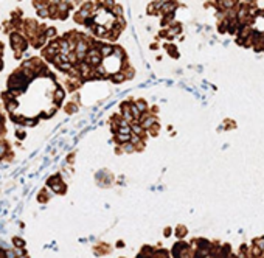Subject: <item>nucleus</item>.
Wrapping results in <instances>:
<instances>
[{"label":"nucleus","instance_id":"f257e3e1","mask_svg":"<svg viewBox=\"0 0 264 258\" xmlns=\"http://www.w3.org/2000/svg\"><path fill=\"white\" fill-rule=\"evenodd\" d=\"M78 70H79V73H81V76L82 78H87V76H89L90 73H92V67L87 62H79V67H78Z\"/></svg>","mask_w":264,"mask_h":258},{"label":"nucleus","instance_id":"f03ea898","mask_svg":"<svg viewBox=\"0 0 264 258\" xmlns=\"http://www.w3.org/2000/svg\"><path fill=\"white\" fill-rule=\"evenodd\" d=\"M98 50H100V54H101V58L104 56H111V54L113 53V47L112 45H100V48H98Z\"/></svg>","mask_w":264,"mask_h":258},{"label":"nucleus","instance_id":"7ed1b4c3","mask_svg":"<svg viewBox=\"0 0 264 258\" xmlns=\"http://www.w3.org/2000/svg\"><path fill=\"white\" fill-rule=\"evenodd\" d=\"M131 131H132V132H134L135 135H138V137H140L143 132H145V129H143L141 126H140V123H138V124H137V123H134V124L131 126Z\"/></svg>","mask_w":264,"mask_h":258},{"label":"nucleus","instance_id":"20e7f679","mask_svg":"<svg viewBox=\"0 0 264 258\" xmlns=\"http://www.w3.org/2000/svg\"><path fill=\"white\" fill-rule=\"evenodd\" d=\"M44 36H45V39H51V37L56 36V30L54 28H45V31H44Z\"/></svg>","mask_w":264,"mask_h":258},{"label":"nucleus","instance_id":"39448f33","mask_svg":"<svg viewBox=\"0 0 264 258\" xmlns=\"http://www.w3.org/2000/svg\"><path fill=\"white\" fill-rule=\"evenodd\" d=\"M95 33H96L98 36H106V34H107V30L104 28L103 25H96V26H95Z\"/></svg>","mask_w":264,"mask_h":258},{"label":"nucleus","instance_id":"423d86ee","mask_svg":"<svg viewBox=\"0 0 264 258\" xmlns=\"http://www.w3.org/2000/svg\"><path fill=\"white\" fill-rule=\"evenodd\" d=\"M48 3H50V2H34V8L39 9V11H41V9H45V8L50 6Z\"/></svg>","mask_w":264,"mask_h":258},{"label":"nucleus","instance_id":"0eeeda50","mask_svg":"<svg viewBox=\"0 0 264 258\" xmlns=\"http://www.w3.org/2000/svg\"><path fill=\"white\" fill-rule=\"evenodd\" d=\"M124 78H126V75H123V73L112 75V81H115V83H121V81H124Z\"/></svg>","mask_w":264,"mask_h":258},{"label":"nucleus","instance_id":"6e6552de","mask_svg":"<svg viewBox=\"0 0 264 258\" xmlns=\"http://www.w3.org/2000/svg\"><path fill=\"white\" fill-rule=\"evenodd\" d=\"M135 107L140 111V114H143V112L146 111V104H145V101H137V103H135Z\"/></svg>","mask_w":264,"mask_h":258},{"label":"nucleus","instance_id":"1a4fd4ad","mask_svg":"<svg viewBox=\"0 0 264 258\" xmlns=\"http://www.w3.org/2000/svg\"><path fill=\"white\" fill-rule=\"evenodd\" d=\"M62 98H64V90H62V89H58L56 92H54V100H56V101H61Z\"/></svg>","mask_w":264,"mask_h":258},{"label":"nucleus","instance_id":"9d476101","mask_svg":"<svg viewBox=\"0 0 264 258\" xmlns=\"http://www.w3.org/2000/svg\"><path fill=\"white\" fill-rule=\"evenodd\" d=\"M59 69L61 70H64V72H70V69L73 67V65H71L70 62H64V64H61V65H58Z\"/></svg>","mask_w":264,"mask_h":258},{"label":"nucleus","instance_id":"9b49d317","mask_svg":"<svg viewBox=\"0 0 264 258\" xmlns=\"http://www.w3.org/2000/svg\"><path fill=\"white\" fill-rule=\"evenodd\" d=\"M13 243H14L16 246H17L19 249H24V246H25V243H24V241H22L20 238H14V239H13Z\"/></svg>","mask_w":264,"mask_h":258},{"label":"nucleus","instance_id":"f8f14e48","mask_svg":"<svg viewBox=\"0 0 264 258\" xmlns=\"http://www.w3.org/2000/svg\"><path fill=\"white\" fill-rule=\"evenodd\" d=\"M123 149H124V151H129V152H131V151H134V149H135V146L128 142V143H124V145H123Z\"/></svg>","mask_w":264,"mask_h":258},{"label":"nucleus","instance_id":"ddd939ff","mask_svg":"<svg viewBox=\"0 0 264 258\" xmlns=\"http://www.w3.org/2000/svg\"><path fill=\"white\" fill-rule=\"evenodd\" d=\"M16 107H17V103H16V101H8V111L9 112H13Z\"/></svg>","mask_w":264,"mask_h":258},{"label":"nucleus","instance_id":"4468645a","mask_svg":"<svg viewBox=\"0 0 264 258\" xmlns=\"http://www.w3.org/2000/svg\"><path fill=\"white\" fill-rule=\"evenodd\" d=\"M95 73H96V75H104V73H106V70H104V67H103V65H96V69H95Z\"/></svg>","mask_w":264,"mask_h":258},{"label":"nucleus","instance_id":"2eb2a0df","mask_svg":"<svg viewBox=\"0 0 264 258\" xmlns=\"http://www.w3.org/2000/svg\"><path fill=\"white\" fill-rule=\"evenodd\" d=\"M39 16H41V17H50V13H48V8H45V9H41V11H39Z\"/></svg>","mask_w":264,"mask_h":258},{"label":"nucleus","instance_id":"dca6fc26","mask_svg":"<svg viewBox=\"0 0 264 258\" xmlns=\"http://www.w3.org/2000/svg\"><path fill=\"white\" fill-rule=\"evenodd\" d=\"M5 257H6V258H16L14 257V250H6V252H5Z\"/></svg>","mask_w":264,"mask_h":258},{"label":"nucleus","instance_id":"f3484780","mask_svg":"<svg viewBox=\"0 0 264 258\" xmlns=\"http://www.w3.org/2000/svg\"><path fill=\"white\" fill-rule=\"evenodd\" d=\"M5 152H6V148H5V145L0 143V157H2V156L5 154Z\"/></svg>","mask_w":264,"mask_h":258},{"label":"nucleus","instance_id":"a211bd4d","mask_svg":"<svg viewBox=\"0 0 264 258\" xmlns=\"http://www.w3.org/2000/svg\"><path fill=\"white\" fill-rule=\"evenodd\" d=\"M19 258H28V257H26V255H22V257H19Z\"/></svg>","mask_w":264,"mask_h":258},{"label":"nucleus","instance_id":"6ab92c4d","mask_svg":"<svg viewBox=\"0 0 264 258\" xmlns=\"http://www.w3.org/2000/svg\"><path fill=\"white\" fill-rule=\"evenodd\" d=\"M2 121H3V118H2V115H0V123H2Z\"/></svg>","mask_w":264,"mask_h":258},{"label":"nucleus","instance_id":"aec40b11","mask_svg":"<svg viewBox=\"0 0 264 258\" xmlns=\"http://www.w3.org/2000/svg\"><path fill=\"white\" fill-rule=\"evenodd\" d=\"M205 258H213V257H205Z\"/></svg>","mask_w":264,"mask_h":258},{"label":"nucleus","instance_id":"412c9836","mask_svg":"<svg viewBox=\"0 0 264 258\" xmlns=\"http://www.w3.org/2000/svg\"><path fill=\"white\" fill-rule=\"evenodd\" d=\"M152 258H156V257H152Z\"/></svg>","mask_w":264,"mask_h":258}]
</instances>
